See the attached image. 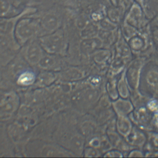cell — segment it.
I'll return each mask as SVG.
<instances>
[{"mask_svg": "<svg viewBox=\"0 0 158 158\" xmlns=\"http://www.w3.org/2000/svg\"><path fill=\"white\" fill-rule=\"evenodd\" d=\"M58 80L62 82H75L82 79L85 75V72L79 67H65L61 71L57 72Z\"/></svg>", "mask_w": 158, "mask_h": 158, "instance_id": "cell-10", "label": "cell"}, {"mask_svg": "<svg viewBox=\"0 0 158 158\" xmlns=\"http://www.w3.org/2000/svg\"><path fill=\"white\" fill-rule=\"evenodd\" d=\"M38 16L40 27V36L52 33L62 27V17L54 10H49Z\"/></svg>", "mask_w": 158, "mask_h": 158, "instance_id": "cell-8", "label": "cell"}, {"mask_svg": "<svg viewBox=\"0 0 158 158\" xmlns=\"http://www.w3.org/2000/svg\"><path fill=\"white\" fill-rule=\"evenodd\" d=\"M36 77L37 73L32 69V67H30L22 71L16 76L15 83L23 88L32 87L36 81Z\"/></svg>", "mask_w": 158, "mask_h": 158, "instance_id": "cell-12", "label": "cell"}, {"mask_svg": "<svg viewBox=\"0 0 158 158\" xmlns=\"http://www.w3.org/2000/svg\"><path fill=\"white\" fill-rule=\"evenodd\" d=\"M66 67L64 56L45 52L37 67L41 70L58 72Z\"/></svg>", "mask_w": 158, "mask_h": 158, "instance_id": "cell-9", "label": "cell"}, {"mask_svg": "<svg viewBox=\"0 0 158 158\" xmlns=\"http://www.w3.org/2000/svg\"><path fill=\"white\" fill-rule=\"evenodd\" d=\"M27 156L33 157H77L72 152L54 141L40 138L29 140L24 148Z\"/></svg>", "mask_w": 158, "mask_h": 158, "instance_id": "cell-2", "label": "cell"}, {"mask_svg": "<svg viewBox=\"0 0 158 158\" xmlns=\"http://www.w3.org/2000/svg\"><path fill=\"white\" fill-rule=\"evenodd\" d=\"M21 99L14 90L0 91V120H6L17 114Z\"/></svg>", "mask_w": 158, "mask_h": 158, "instance_id": "cell-5", "label": "cell"}, {"mask_svg": "<svg viewBox=\"0 0 158 158\" xmlns=\"http://www.w3.org/2000/svg\"><path fill=\"white\" fill-rule=\"evenodd\" d=\"M35 14L21 17L16 24L14 37L20 47L31 40L40 36L39 18L38 16H35Z\"/></svg>", "mask_w": 158, "mask_h": 158, "instance_id": "cell-3", "label": "cell"}, {"mask_svg": "<svg viewBox=\"0 0 158 158\" xmlns=\"http://www.w3.org/2000/svg\"><path fill=\"white\" fill-rule=\"evenodd\" d=\"M58 80L57 72L41 70L37 73L36 81L32 86L34 89H45L54 84ZM31 87V88H32Z\"/></svg>", "mask_w": 158, "mask_h": 158, "instance_id": "cell-11", "label": "cell"}, {"mask_svg": "<svg viewBox=\"0 0 158 158\" xmlns=\"http://www.w3.org/2000/svg\"><path fill=\"white\" fill-rule=\"evenodd\" d=\"M19 10L13 0H0V17H11L15 16L22 12Z\"/></svg>", "mask_w": 158, "mask_h": 158, "instance_id": "cell-13", "label": "cell"}, {"mask_svg": "<svg viewBox=\"0 0 158 158\" xmlns=\"http://www.w3.org/2000/svg\"><path fill=\"white\" fill-rule=\"evenodd\" d=\"M93 1L94 0H73V3L75 8L79 10L87 9L91 5Z\"/></svg>", "mask_w": 158, "mask_h": 158, "instance_id": "cell-15", "label": "cell"}, {"mask_svg": "<svg viewBox=\"0 0 158 158\" xmlns=\"http://www.w3.org/2000/svg\"><path fill=\"white\" fill-rule=\"evenodd\" d=\"M99 43V40L91 37L82 38L80 43V48L81 52L88 53L96 48Z\"/></svg>", "mask_w": 158, "mask_h": 158, "instance_id": "cell-14", "label": "cell"}, {"mask_svg": "<svg viewBox=\"0 0 158 158\" xmlns=\"http://www.w3.org/2000/svg\"><path fill=\"white\" fill-rule=\"evenodd\" d=\"M36 9L33 7L25 8L19 14L11 17H0V36L9 40L16 41L14 37V30L19 20L27 15L36 13Z\"/></svg>", "mask_w": 158, "mask_h": 158, "instance_id": "cell-7", "label": "cell"}, {"mask_svg": "<svg viewBox=\"0 0 158 158\" xmlns=\"http://www.w3.org/2000/svg\"><path fill=\"white\" fill-rule=\"evenodd\" d=\"M38 40L46 53L62 56L67 53V38L62 27L52 33L38 37Z\"/></svg>", "mask_w": 158, "mask_h": 158, "instance_id": "cell-4", "label": "cell"}, {"mask_svg": "<svg viewBox=\"0 0 158 158\" xmlns=\"http://www.w3.org/2000/svg\"><path fill=\"white\" fill-rule=\"evenodd\" d=\"M54 142L75 154L82 156L85 146L84 136L80 133L77 124L71 121H63L58 124L53 134Z\"/></svg>", "mask_w": 158, "mask_h": 158, "instance_id": "cell-1", "label": "cell"}, {"mask_svg": "<svg viewBox=\"0 0 158 158\" xmlns=\"http://www.w3.org/2000/svg\"><path fill=\"white\" fill-rule=\"evenodd\" d=\"M20 49L19 52L31 67H37L45 53L39 42L38 38L31 40Z\"/></svg>", "mask_w": 158, "mask_h": 158, "instance_id": "cell-6", "label": "cell"}]
</instances>
